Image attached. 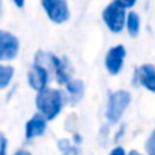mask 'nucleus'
<instances>
[{
	"mask_svg": "<svg viewBox=\"0 0 155 155\" xmlns=\"http://www.w3.org/2000/svg\"><path fill=\"white\" fill-rule=\"evenodd\" d=\"M110 155H126V153H125V149L123 147H114Z\"/></svg>",
	"mask_w": 155,
	"mask_h": 155,
	"instance_id": "nucleus-16",
	"label": "nucleus"
},
{
	"mask_svg": "<svg viewBox=\"0 0 155 155\" xmlns=\"http://www.w3.org/2000/svg\"><path fill=\"white\" fill-rule=\"evenodd\" d=\"M146 150L149 155H155V132L150 134V137L146 141Z\"/></svg>",
	"mask_w": 155,
	"mask_h": 155,
	"instance_id": "nucleus-14",
	"label": "nucleus"
},
{
	"mask_svg": "<svg viewBox=\"0 0 155 155\" xmlns=\"http://www.w3.org/2000/svg\"><path fill=\"white\" fill-rule=\"evenodd\" d=\"M125 55H126V50H125L123 46H114L113 49L108 50L107 58H105V67H107L108 73L117 74L122 70L123 61H125Z\"/></svg>",
	"mask_w": 155,
	"mask_h": 155,
	"instance_id": "nucleus-7",
	"label": "nucleus"
},
{
	"mask_svg": "<svg viewBox=\"0 0 155 155\" xmlns=\"http://www.w3.org/2000/svg\"><path fill=\"white\" fill-rule=\"evenodd\" d=\"M138 82L147 88L149 91L155 93V65L152 64H144L138 68Z\"/></svg>",
	"mask_w": 155,
	"mask_h": 155,
	"instance_id": "nucleus-8",
	"label": "nucleus"
},
{
	"mask_svg": "<svg viewBox=\"0 0 155 155\" xmlns=\"http://www.w3.org/2000/svg\"><path fill=\"white\" fill-rule=\"evenodd\" d=\"M58 147H59V150L62 152V155H79V150H78V147L73 146V144H70V141L65 140V138H62V140L58 141Z\"/></svg>",
	"mask_w": 155,
	"mask_h": 155,
	"instance_id": "nucleus-13",
	"label": "nucleus"
},
{
	"mask_svg": "<svg viewBox=\"0 0 155 155\" xmlns=\"http://www.w3.org/2000/svg\"><path fill=\"white\" fill-rule=\"evenodd\" d=\"M131 102V94L126 90H117L114 93H111L110 99H108V107H107V120L111 123H116L120 120V117L123 116L125 110L128 108Z\"/></svg>",
	"mask_w": 155,
	"mask_h": 155,
	"instance_id": "nucleus-2",
	"label": "nucleus"
},
{
	"mask_svg": "<svg viewBox=\"0 0 155 155\" xmlns=\"http://www.w3.org/2000/svg\"><path fill=\"white\" fill-rule=\"evenodd\" d=\"M35 104L47 120H53L64 107V94L55 88H44L38 93Z\"/></svg>",
	"mask_w": 155,
	"mask_h": 155,
	"instance_id": "nucleus-1",
	"label": "nucleus"
},
{
	"mask_svg": "<svg viewBox=\"0 0 155 155\" xmlns=\"http://www.w3.org/2000/svg\"><path fill=\"white\" fill-rule=\"evenodd\" d=\"M15 155H31V153H29L28 150H18V152H17Z\"/></svg>",
	"mask_w": 155,
	"mask_h": 155,
	"instance_id": "nucleus-19",
	"label": "nucleus"
},
{
	"mask_svg": "<svg viewBox=\"0 0 155 155\" xmlns=\"http://www.w3.org/2000/svg\"><path fill=\"white\" fill-rule=\"evenodd\" d=\"M129 155H141V153H140V152H137V150H131V152H129Z\"/></svg>",
	"mask_w": 155,
	"mask_h": 155,
	"instance_id": "nucleus-20",
	"label": "nucleus"
},
{
	"mask_svg": "<svg viewBox=\"0 0 155 155\" xmlns=\"http://www.w3.org/2000/svg\"><path fill=\"white\" fill-rule=\"evenodd\" d=\"M0 141H2V155H6V137L3 134L0 137Z\"/></svg>",
	"mask_w": 155,
	"mask_h": 155,
	"instance_id": "nucleus-17",
	"label": "nucleus"
},
{
	"mask_svg": "<svg viewBox=\"0 0 155 155\" xmlns=\"http://www.w3.org/2000/svg\"><path fill=\"white\" fill-rule=\"evenodd\" d=\"M17 53H18V40L12 34L2 31L0 32V59L9 61L15 58Z\"/></svg>",
	"mask_w": 155,
	"mask_h": 155,
	"instance_id": "nucleus-5",
	"label": "nucleus"
},
{
	"mask_svg": "<svg viewBox=\"0 0 155 155\" xmlns=\"http://www.w3.org/2000/svg\"><path fill=\"white\" fill-rule=\"evenodd\" d=\"M67 93H68L70 104L71 105L78 104L84 96V82L82 81H70V82H67Z\"/></svg>",
	"mask_w": 155,
	"mask_h": 155,
	"instance_id": "nucleus-10",
	"label": "nucleus"
},
{
	"mask_svg": "<svg viewBox=\"0 0 155 155\" xmlns=\"http://www.w3.org/2000/svg\"><path fill=\"white\" fill-rule=\"evenodd\" d=\"M14 3H15L18 8H21V6L25 5V0H14Z\"/></svg>",
	"mask_w": 155,
	"mask_h": 155,
	"instance_id": "nucleus-18",
	"label": "nucleus"
},
{
	"mask_svg": "<svg viewBox=\"0 0 155 155\" xmlns=\"http://www.w3.org/2000/svg\"><path fill=\"white\" fill-rule=\"evenodd\" d=\"M46 117L40 113V114H35L28 123H26V138H34V137H38L41 135L44 131H46Z\"/></svg>",
	"mask_w": 155,
	"mask_h": 155,
	"instance_id": "nucleus-9",
	"label": "nucleus"
},
{
	"mask_svg": "<svg viewBox=\"0 0 155 155\" xmlns=\"http://www.w3.org/2000/svg\"><path fill=\"white\" fill-rule=\"evenodd\" d=\"M43 8L47 14V17L53 23H64L68 20L70 12H68V5L67 0H41Z\"/></svg>",
	"mask_w": 155,
	"mask_h": 155,
	"instance_id": "nucleus-3",
	"label": "nucleus"
},
{
	"mask_svg": "<svg viewBox=\"0 0 155 155\" xmlns=\"http://www.w3.org/2000/svg\"><path fill=\"white\" fill-rule=\"evenodd\" d=\"M29 84L34 90L37 91H41L46 88L47 82H49V68L40 62H35L32 65V68L29 70Z\"/></svg>",
	"mask_w": 155,
	"mask_h": 155,
	"instance_id": "nucleus-6",
	"label": "nucleus"
},
{
	"mask_svg": "<svg viewBox=\"0 0 155 155\" xmlns=\"http://www.w3.org/2000/svg\"><path fill=\"white\" fill-rule=\"evenodd\" d=\"M126 26H128V32L131 37H137L138 31H140V17L135 12H129L128 18H126Z\"/></svg>",
	"mask_w": 155,
	"mask_h": 155,
	"instance_id": "nucleus-11",
	"label": "nucleus"
},
{
	"mask_svg": "<svg viewBox=\"0 0 155 155\" xmlns=\"http://www.w3.org/2000/svg\"><path fill=\"white\" fill-rule=\"evenodd\" d=\"M105 25L113 32H120L125 26V8L119 5L117 2L108 5L102 14Z\"/></svg>",
	"mask_w": 155,
	"mask_h": 155,
	"instance_id": "nucleus-4",
	"label": "nucleus"
},
{
	"mask_svg": "<svg viewBox=\"0 0 155 155\" xmlns=\"http://www.w3.org/2000/svg\"><path fill=\"white\" fill-rule=\"evenodd\" d=\"M116 2H117L119 5H122L123 8H131V6L135 5L137 0H116Z\"/></svg>",
	"mask_w": 155,
	"mask_h": 155,
	"instance_id": "nucleus-15",
	"label": "nucleus"
},
{
	"mask_svg": "<svg viewBox=\"0 0 155 155\" xmlns=\"http://www.w3.org/2000/svg\"><path fill=\"white\" fill-rule=\"evenodd\" d=\"M12 74H14V68L12 67H9V65H0V87H2V88L8 87Z\"/></svg>",
	"mask_w": 155,
	"mask_h": 155,
	"instance_id": "nucleus-12",
	"label": "nucleus"
}]
</instances>
